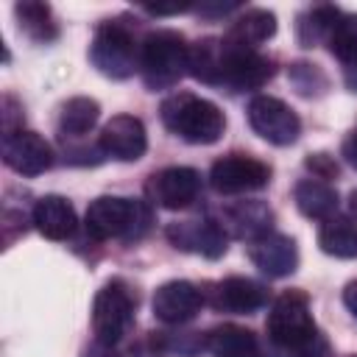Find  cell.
Returning <instances> with one entry per match:
<instances>
[{"label": "cell", "mask_w": 357, "mask_h": 357, "mask_svg": "<svg viewBox=\"0 0 357 357\" xmlns=\"http://www.w3.org/2000/svg\"><path fill=\"white\" fill-rule=\"evenodd\" d=\"M268 337L284 349L290 357H326L329 343L321 335L312 312H310V298L301 290H284L268 312L265 321Z\"/></svg>", "instance_id": "1"}, {"label": "cell", "mask_w": 357, "mask_h": 357, "mask_svg": "<svg viewBox=\"0 0 357 357\" xmlns=\"http://www.w3.org/2000/svg\"><path fill=\"white\" fill-rule=\"evenodd\" d=\"M159 117L170 134L192 145H212L226 131V117L220 106L192 92L167 95L159 106Z\"/></svg>", "instance_id": "2"}, {"label": "cell", "mask_w": 357, "mask_h": 357, "mask_svg": "<svg viewBox=\"0 0 357 357\" xmlns=\"http://www.w3.org/2000/svg\"><path fill=\"white\" fill-rule=\"evenodd\" d=\"M151 209L145 201L123 195H100L86 206V234L92 240H126L134 243L151 229Z\"/></svg>", "instance_id": "3"}, {"label": "cell", "mask_w": 357, "mask_h": 357, "mask_svg": "<svg viewBox=\"0 0 357 357\" xmlns=\"http://www.w3.org/2000/svg\"><path fill=\"white\" fill-rule=\"evenodd\" d=\"M190 61V45L178 31H151L139 45V73L148 89H170L181 81Z\"/></svg>", "instance_id": "4"}, {"label": "cell", "mask_w": 357, "mask_h": 357, "mask_svg": "<svg viewBox=\"0 0 357 357\" xmlns=\"http://www.w3.org/2000/svg\"><path fill=\"white\" fill-rule=\"evenodd\" d=\"M89 61L95 64V70L100 75L123 81V78L134 75V70L139 67V47L123 22L109 20L103 25H98V31L92 36Z\"/></svg>", "instance_id": "5"}, {"label": "cell", "mask_w": 357, "mask_h": 357, "mask_svg": "<svg viewBox=\"0 0 357 357\" xmlns=\"http://www.w3.org/2000/svg\"><path fill=\"white\" fill-rule=\"evenodd\" d=\"M134 307H137V298H134L131 287L123 279L106 282L98 290L95 304H92V329H95V337L103 346H114L128 332V326L134 321Z\"/></svg>", "instance_id": "6"}, {"label": "cell", "mask_w": 357, "mask_h": 357, "mask_svg": "<svg viewBox=\"0 0 357 357\" xmlns=\"http://www.w3.org/2000/svg\"><path fill=\"white\" fill-rule=\"evenodd\" d=\"M273 78V61L251 47H240L223 39V61L218 86H229L234 92L259 89Z\"/></svg>", "instance_id": "7"}, {"label": "cell", "mask_w": 357, "mask_h": 357, "mask_svg": "<svg viewBox=\"0 0 357 357\" xmlns=\"http://www.w3.org/2000/svg\"><path fill=\"white\" fill-rule=\"evenodd\" d=\"M271 181V167L248 153H226L209 170V184L220 195H243L262 190Z\"/></svg>", "instance_id": "8"}, {"label": "cell", "mask_w": 357, "mask_h": 357, "mask_svg": "<svg viewBox=\"0 0 357 357\" xmlns=\"http://www.w3.org/2000/svg\"><path fill=\"white\" fill-rule=\"evenodd\" d=\"M248 123L251 128L271 145H293L301 134L298 114L273 95H257L248 103Z\"/></svg>", "instance_id": "9"}, {"label": "cell", "mask_w": 357, "mask_h": 357, "mask_svg": "<svg viewBox=\"0 0 357 357\" xmlns=\"http://www.w3.org/2000/svg\"><path fill=\"white\" fill-rule=\"evenodd\" d=\"M165 234L173 248L201 254L206 259H218L229 248V234L220 229L218 220H206V218H190V220L170 223Z\"/></svg>", "instance_id": "10"}, {"label": "cell", "mask_w": 357, "mask_h": 357, "mask_svg": "<svg viewBox=\"0 0 357 357\" xmlns=\"http://www.w3.org/2000/svg\"><path fill=\"white\" fill-rule=\"evenodd\" d=\"M148 198L162 206V209H184L190 206L198 192H201V173L192 170V167H165V170H156L148 184Z\"/></svg>", "instance_id": "11"}, {"label": "cell", "mask_w": 357, "mask_h": 357, "mask_svg": "<svg viewBox=\"0 0 357 357\" xmlns=\"http://www.w3.org/2000/svg\"><path fill=\"white\" fill-rule=\"evenodd\" d=\"M204 304H206L204 290L184 279L159 284L151 298V310L162 324H187L201 312Z\"/></svg>", "instance_id": "12"}, {"label": "cell", "mask_w": 357, "mask_h": 357, "mask_svg": "<svg viewBox=\"0 0 357 357\" xmlns=\"http://www.w3.org/2000/svg\"><path fill=\"white\" fill-rule=\"evenodd\" d=\"M98 148L117 159V162H137L142 159V153L148 151V134L139 117L134 114H114L103 128H100V139Z\"/></svg>", "instance_id": "13"}, {"label": "cell", "mask_w": 357, "mask_h": 357, "mask_svg": "<svg viewBox=\"0 0 357 357\" xmlns=\"http://www.w3.org/2000/svg\"><path fill=\"white\" fill-rule=\"evenodd\" d=\"M3 162L20 176H39L53 165V148L36 131H14L3 137Z\"/></svg>", "instance_id": "14"}, {"label": "cell", "mask_w": 357, "mask_h": 357, "mask_svg": "<svg viewBox=\"0 0 357 357\" xmlns=\"http://www.w3.org/2000/svg\"><path fill=\"white\" fill-rule=\"evenodd\" d=\"M204 298L220 312L248 315L268 304V290H265V284H259L248 276H229V279L218 282L215 290H209V296L204 293Z\"/></svg>", "instance_id": "15"}, {"label": "cell", "mask_w": 357, "mask_h": 357, "mask_svg": "<svg viewBox=\"0 0 357 357\" xmlns=\"http://www.w3.org/2000/svg\"><path fill=\"white\" fill-rule=\"evenodd\" d=\"M220 229L229 234V237H237V240H259L265 234H271V226H273V212L265 201L259 198H251V201H234L229 204L223 212H220Z\"/></svg>", "instance_id": "16"}, {"label": "cell", "mask_w": 357, "mask_h": 357, "mask_svg": "<svg viewBox=\"0 0 357 357\" xmlns=\"http://www.w3.org/2000/svg\"><path fill=\"white\" fill-rule=\"evenodd\" d=\"M248 259L271 279L290 276L298 268V248L296 240L279 231H271L254 243H248Z\"/></svg>", "instance_id": "17"}, {"label": "cell", "mask_w": 357, "mask_h": 357, "mask_svg": "<svg viewBox=\"0 0 357 357\" xmlns=\"http://www.w3.org/2000/svg\"><path fill=\"white\" fill-rule=\"evenodd\" d=\"M31 223L47 240H67L75 231V209L64 195H42L33 204Z\"/></svg>", "instance_id": "18"}, {"label": "cell", "mask_w": 357, "mask_h": 357, "mask_svg": "<svg viewBox=\"0 0 357 357\" xmlns=\"http://www.w3.org/2000/svg\"><path fill=\"white\" fill-rule=\"evenodd\" d=\"M293 201L304 218L312 220H329L337 212V190L329 181L321 178H301L293 187Z\"/></svg>", "instance_id": "19"}, {"label": "cell", "mask_w": 357, "mask_h": 357, "mask_svg": "<svg viewBox=\"0 0 357 357\" xmlns=\"http://www.w3.org/2000/svg\"><path fill=\"white\" fill-rule=\"evenodd\" d=\"M273 33H276V14L268 8H248L229 25V33L223 39L231 45L257 50V45L268 42Z\"/></svg>", "instance_id": "20"}, {"label": "cell", "mask_w": 357, "mask_h": 357, "mask_svg": "<svg viewBox=\"0 0 357 357\" xmlns=\"http://www.w3.org/2000/svg\"><path fill=\"white\" fill-rule=\"evenodd\" d=\"M206 349L212 357H257L259 343L251 329L237 324H223L206 335Z\"/></svg>", "instance_id": "21"}, {"label": "cell", "mask_w": 357, "mask_h": 357, "mask_svg": "<svg viewBox=\"0 0 357 357\" xmlns=\"http://www.w3.org/2000/svg\"><path fill=\"white\" fill-rule=\"evenodd\" d=\"M318 245L324 254L337 259H354L357 257V226L349 218H329L318 229Z\"/></svg>", "instance_id": "22"}, {"label": "cell", "mask_w": 357, "mask_h": 357, "mask_svg": "<svg viewBox=\"0 0 357 357\" xmlns=\"http://www.w3.org/2000/svg\"><path fill=\"white\" fill-rule=\"evenodd\" d=\"M20 31L25 36H31L33 42H53L59 36V25L53 20V11L47 3H36V0H22L14 6Z\"/></svg>", "instance_id": "23"}, {"label": "cell", "mask_w": 357, "mask_h": 357, "mask_svg": "<svg viewBox=\"0 0 357 357\" xmlns=\"http://www.w3.org/2000/svg\"><path fill=\"white\" fill-rule=\"evenodd\" d=\"M337 17H340V8H335V6H312L304 14H298V20H296L298 45L301 47H315V45L326 42Z\"/></svg>", "instance_id": "24"}, {"label": "cell", "mask_w": 357, "mask_h": 357, "mask_svg": "<svg viewBox=\"0 0 357 357\" xmlns=\"http://www.w3.org/2000/svg\"><path fill=\"white\" fill-rule=\"evenodd\" d=\"M98 117H100V103L95 98L86 95L70 98L59 112V131L61 137H84L86 131L95 128Z\"/></svg>", "instance_id": "25"}, {"label": "cell", "mask_w": 357, "mask_h": 357, "mask_svg": "<svg viewBox=\"0 0 357 357\" xmlns=\"http://www.w3.org/2000/svg\"><path fill=\"white\" fill-rule=\"evenodd\" d=\"M326 45L343 67H357V14H343L340 11Z\"/></svg>", "instance_id": "26"}, {"label": "cell", "mask_w": 357, "mask_h": 357, "mask_svg": "<svg viewBox=\"0 0 357 357\" xmlns=\"http://www.w3.org/2000/svg\"><path fill=\"white\" fill-rule=\"evenodd\" d=\"M287 78H290V84L296 86V92L304 95V98L321 95V92L329 86V81H326V75L318 70V64H310V61H296V64H290Z\"/></svg>", "instance_id": "27"}, {"label": "cell", "mask_w": 357, "mask_h": 357, "mask_svg": "<svg viewBox=\"0 0 357 357\" xmlns=\"http://www.w3.org/2000/svg\"><path fill=\"white\" fill-rule=\"evenodd\" d=\"M304 165H307V170L312 173V178L326 181V178H335V176H337V162H335V156H329V153H310Z\"/></svg>", "instance_id": "28"}, {"label": "cell", "mask_w": 357, "mask_h": 357, "mask_svg": "<svg viewBox=\"0 0 357 357\" xmlns=\"http://www.w3.org/2000/svg\"><path fill=\"white\" fill-rule=\"evenodd\" d=\"M343 159L357 170V128L343 139Z\"/></svg>", "instance_id": "29"}, {"label": "cell", "mask_w": 357, "mask_h": 357, "mask_svg": "<svg viewBox=\"0 0 357 357\" xmlns=\"http://www.w3.org/2000/svg\"><path fill=\"white\" fill-rule=\"evenodd\" d=\"M343 304H346V310L357 318V279H351V282L343 287Z\"/></svg>", "instance_id": "30"}, {"label": "cell", "mask_w": 357, "mask_h": 357, "mask_svg": "<svg viewBox=\"0 0 357 357\" xmlns=\"http://www.w3.org/2000/svg\"><path fill=\"white\" fill-rule=\"evenodd\" d=\"M343 81L351 92H357V67H343Z\"/></svg>", "instance_id": "31"}, {"label": "cell", "mask_w": 357, "mask_h": 357, "mask_svg": "<svg viewBox=\"0 0 357 357\" xmlns=\"http://www.w3.org/2000/svg\"><path fill=\"white\" fill-rule=\"evenodd\" d=\"M349 209H351V215L357 218V190H354V192L349 195Z\"/></svg>", "instance_id": "32"}, {"label": "cell", "mask_w": 357, "mask_h": 357, "mask_svg": "<svg viewBox=\"0 0 357 357\" xmlns=\"http://www.w3.org/2000/svg\"><path fill=\"white\" fill-rule=\"evenodd\" d=\"M112 357H120V354H112Z\"/></svg>", "instance_id": "33"}]
</instances>
